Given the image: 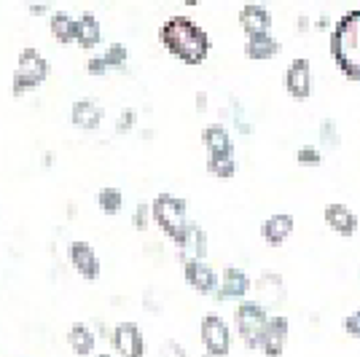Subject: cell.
I'll return each mask as SVG.
<instances>
[{
    "instance_id": "7c38bea8",
    "label": "cell",
    "mask_w": 360,
    "mask_h": 357,
    "mask_svg": "<svg viewBox=\"0 0 360 357\" xmlns=\"http://www.w3.org/2000/svg\"><path fill=\"white\" fill-rule=\"evenodd\" d=\"M250 277H248V271L240 266H226L224 274H221V285H218V293L215 298L218 301H245L248 293H250Z\"/></svg>"
},
{
    "instance_id": "83f0119b",
    "label": "cell",
    "mask_w": 360,
    "mask_h": 357,
    "mask_svg": "<svg viewBox=\"0 0 360 357\" xmlns=\"http://www.w3.org/2000/svg\"><path fill=\"white\" fill-rule=\"evenodd\" d=\"M296 162H299L301 167H320L323 153H320L315 145H301V148L296 150Z\"/></svg>"
},
{
    "instance_id": "4fadbf2b",
    "label": "cell",
    "mask_w": 360,
    "mask_h": 357,
    "mask_svg": "<svg viewBox=\"0 0 360 357\" xmlns=\"http://www.w3.org/2000/svg\"><path fill=\"white\" fill-rule=\"evenodd\" d=\"M105 121V108L91 100V97H84V100H75L73 108H70V124L84 129V132H94L100 129Z\"/></svg>"
},
{
    "instance_id": "9a60e30c",
    "label": "cell",
    "mask_w": 360,
    "mask_h": 357,
    "mask_svg": "<svg viewBox=\"0 0 360 357\" xmlns=\"http://www.w3.org/2000/svg\"><path fill=\"white\" fill-rule=\"evenodd\" d=\"M202 143L207 148V159H234V140L224 124H207L202 129Z\"/></svg>"
},
{
    "instance_id": "e575fe53",
    "label": "cell",
    "mask_w": 360,
    "mask_h": 357,
    "mask_svg": "<svg viewBox=\"0 0 360 357\" xmlns=\"http://www.w3.org/2000/svg\"><path fill=\"white\" fill-rule=\"evenodd\" d=\"M207 110V91H196V113Z\"/></svg>"
},
{
    "instance_id": "f546056e",
    "label": "cell",
    "mask_w": 360,
    "mask_h": 357,
    "mask_svg": "<svg viewBox=\"0 0 360 357\" xmlns=\"http://www.w3.org/2000/svg\"><path fill=\"white\" fill-rule=\"evenodd\" d=\"M153 221V215H150V205H137V209L132 212V226H135L137 231H146Z\"/></svg>"
},
{
    "instance_id": "ba28073f",
    "label": "cell",
    "mask_w": 360,
    "mask_h": 357,
    "mask_svg": "<svg viewBox=\"0 0 360 357\" xmlns=\"http://www.w3.org/2000/svg\"><path fill=\"white\" fill-rule=\"evenodd\" d=\"M119 357H146V336L137 323H119L108 336Z\"/></svg>"
},
{
    "instance_id": "277c9868",
    "label": "cell",
    "mask_w": 360,
    "mask_h": 357,
    "mask_svg": "<svg viewBox=\"0 0 360 357\" xmlns=\"http://www.w3.org/2000/svg\"><path fill=\"white\" fill-rule=\"evenodd\" d=\"M46 78H49V60L38 48H32V46L22 48L19 60H16L14 78H11V97L22 100L25 94H30L41 84H46Z\"/></svg>"
},
{
    "instance_id": "9c48e42d",
    "label": "cell",
    "mask_w": 360,
    "mask_h": 357,
    "mask_svg": "<svg viewBox=\"0 0 360 357\" xmlns=\"http://www.w3.org/2000/svg\"><path fill=\"white\" fill-rule=\"evenodd\" d=\"M68 261H70V266H73L86 283H97L100 274H103V264H100V258L94 253V247H91L89 242H84V239H73V242L68 245Z\"/></svg>"
},
{
    "instance_id": "484cf974",
    "label": "cell",
    "mask_w": 360,
    "mask_h": 357,
    "mask_svg": "<svg viewBox=\"0 0 360 357\" xmlns=\"http://www.w3.org/2000/svg\"><path fill=\"white\" fill-rule=\"evenodd\" d=\"M317 134H320V143H323L326 148H339V143H342V134H339V129H336V121L333 119L320 121Z\"/></svg>"
},
{
    "instance_id": "8fae6325",
    "label": "cell",
    "mask_w": 360,
    "mask_h": 357,
    "mask_svg": "<svg viewBox=\"0 0 360 357\" xmlns=\"http://www.w3.org/2000/svg\"><path fill=\"white\" fill-rule=\"evenodd\" d=\"M288 333H290V320L285 314H269V323L261 333V344L258 349L266 357H283L288 344Z\"/></svg>"
},
{
    "instance_id": "d6a6232c",
    "label": "cell",
    "mask_w": 360,
    "mask_h": 357,
    "mask_svg": "<svg viewBox=\"0 0 360 357\" xmlns=\"http://www.w3.org/2000/svg\"><path fill=\"white\" fill-rule=\"evenodd\" d=\"M345 333L352 339H360V309L358 312H349L345 317Z\"/></svg>"
},
{
    "instance_id": "8d00e7d4",
    "label": "cell",
    "mask_w": 360,
    "mask_h": 357,
    "mask_svg": "<svg viewBox=\"0 0 360 357\" xmlns=\"http://www.w3.org/2000/svg\"><path fill=\"white\" fill-rule=\"evenodd\" d=\"M328 27H330V19H328L326 14H323V16H320V19L315 22V30H328Z\"/></svg>"
},
{
    "instance_id": "4316f807",
    "label": "cell",
    "mask_w": 360,
    "mask_h": 357,
    "mask_svg": "<svg viewBox=\"0 0 360 357\" xmlns=\"http://www.w3.org/2000/svg\"><path fill=\"white\" fill-rule=\"evenodd\" d=\"M103 57H105V62L110 65V70H113V67H119L121 70V67L127 65V60H129V51H127V46L124 44H110Z\"/></svg>"
},
{
    "instance_id": "5bb4252c",
    "label": "cell",
    "mask_w": 360,
    "mask_h": 357,
    "mask_svg": "<svg viewBox=\"0 0 360 357\" xmlns=\"http://www.w3.org/2000/svg\"><path fill=\"white\" fill-rule=\"evenodd\" d=\"M323 221H326V226H328L330 231H336L339 237H345V239L355 237V231H358V215L347 207V205H342V202L326 205Z\"/></svg>"
},
{
    "instance_id": "d6986e66",
    "label": "cell",
    "mask_w": 360,
    "mask_h": 357,
    "mask_svg": "<svg viewBox=\"0 0 360 357\" xmlns=\"http://www.w3.org/2000/svg\"><path fill=\"white\" fill-rule=\"evenodd\" d=\"M283 51V44L271 35V32H261V35H248L245 41V57L253 62L274 60Z\"/></svg>"
},
{
    "instance_id": "5b68a950",
    "label": "cell",
    "mask_w": 360,
    "mask_h": 357,
    "mask_svg": "<svg viewBox=\"0 0 360 357\" xmlns=\"http://www.w3.org/2000/svg\"><path fill=\"white\" fill-rule=\"evenodd\" d=\"M266 323H269V309L261 301L245 298V301L237 304V309H234V330H237V336H240L248 349H258Z\"/></svg>"
},
{
    "instance_id": "1f68e13d",
    "label": "cell",
    "mask_w": 360,
    "mask_h": 357,
    "mask_svg": "<svg viewBox=\"0 0 360 357\" xmlns=\"http://www.w3.org/2000/svg\"><path fill=\"white\" fill-rule=\"evenodd\" d=\"M231 108H234V126L240 134H253V124H248L245 113H242V105L237 100H231Z\"/></svg>"
},
{
    "instance_id": "60d3db41",
    "label": "cell",
    "mask_w": 360,
    "mask_h": 357,
    "mask_svg": "<svg viewBox=\"0 0 360 357\" xmlns=\"http://www.w3.org/2000/svg\"><path fill=\"white\" fill-rule=\"evenodd\" d=\"M261 3H269V0H261Z\"/></svg>"
},
{
    "instance_id": "d590c367",
    "label": "cell",
    "mask_w": 360,
    "mask_h": 357,
    "mask_svg": "<svg viewBox=\"0 0 360 357\" xmlns=\"http://www.w3.org/2000/svg\"><path fill=\"white\" fill-rule=\"evenodd\" d=\"M167 349L172 352V357H188V352H186L178 342H167Z\"/></svg>"
},
{
    "instance_id": "ac0fdd59",
    "label": "cell",
    "mask_w": 360,
    "mask_h": 357,
    "mask_svg": "<svg viewBox=\"0 0 360 357\" xmlns=\"http://www.w3.org/2000/svg\"><path fill=\"white\" fill-rule=\"evenodd\" d=\"M240 27L245 35H261L271 32V14L264 3H248L240 8Z\"/></svg>"
},
{
    "instance_id": "2e32d148",
    "label": "cell",
    "mask_w": 360,
    "mask_h": 357,
    "mask_svg": "<svg viewBox=\"0 0 360 357\" xmlns=\"http://www.w3.org/2000/svg\"><path fill=\"white\" fill-rule=\"evenodd\" d=\"M253 290L266 309L280 306L285 301V283H283V274H277V271H261L258 280L253 283Z\"/></svg>"
},
{
    "instance_id": "74e56055",
    "label": "cell",
    "mask_w": 360,
    "mask_h": 357,
    "mask_svg": "<svg viewBox=\"0 0 360 357\" xmlns=\"http://www.w3.org/2000/svg\"><path fill=\"white\" fill-rule=\"evenodd\" d=\"M30 11L35 16H41V14H46V6H41V3H35V6H30Z\"/></svg>"
},
{
    "instance_id": "f1b7e54d",
    "label": "cell",
    "mask_w": 360,
    "mask_h": 357,
    "mask_svg": "<svg viewBox=\"0 0 360 357\" xmlns=\"http://www.w3.org/2000/svg\"><path fill=\"white\" fill-rule=\"evenodd\" d=\"M108 70H110V65L105 62L103 54H94V57L86 60V73H89L91 78H105Z\"/></svg>"
},
{
    "instance_id": "ab89813d",
    "label": "cell",
    "mask_w": 360,
    "mask_h": 357,
    "mask_svg": "<svg viewBox=\"0 0 360 357\" xmlns=\"http://www.w3.org/2000/svg\"><path fill=\"white\" fill-rule=\"evenodd\" d=\"M97 357H113V355H108V352H103V355H97Z\"/></svg>"
},
{
    "instance_id": "44dd1931",
    "label": "cell",
    "mask_w": 360,
    "mask_h": 357,
    "mask_svg": "<svg viewBox=\"0 0 360 357\" xmlns=\"http://www.w3.org/2000/svg\"><path fill=\"white\" fill-rule=\"evenodd\" d=\"M68 346L73 349L78 357H89L94 355V346H97V333L84 323H75L68 330Z\"/></svg>"
},
{
    "instance_id": "ffe728a7",
    "label": "cell",
    "mask_w": 360,
    "mask_h": 357,
    "mask_svg": "<svg viewBox=\"0 0 360 357\" xmlns=\"http://www.w3.org/2000/svg\"><path fill=\"white\" fill-rule=\"evenodd\" d=\"M49 30H51L57 44H75L78 41V19H73L68 11H54L49 19Z\"/></svg>"
},
{
    "instance_id": "7402d4cb",
    "label": "cell",
    "mask_w": 360,
    "mask_h": 357,
    "mask_svg": "<svg viewBox=\"0 0 360 357\" xmlns=\"http://www.w3.org/2000/svg\"><path fill=\"white\" fill-rule=\"evenodd\" d=\"M75 44L81 46V48H97V46L103 44V27H100V19L94 14H81L78 16V41Z\"/></svg>"
},
{
    "instance_id": "603a6c76",
    "label": "cell",
    "mask_w": 360,
    "mask_h": 357,
    "mask_svg": "<svg viewBox=\"0 0 360 357\" xmlns=\"http://www.w3.org/2000/svg\"><path fill=\"white\" fill-rule=\"evenodd\" d=\"M183 258H202V261H207V231L199 223H191L188 242H186V247L180 250V261H183Z\"/></svg>"
},
{
    "instance_id": "8992f818",
    "label": "cell",
    "mask_w": 360,
    "mask_h": 357,
    "mask_svg": "<svg viewBox=\"0 0 360 357\" xmlns=\"http://www.w3.org/2000/svg\"><path fill=\"white\" fill-rule=\"evenodd\" d=\"M202 346L210 357H229L231 352V327L221 314L207 312L199 323Z\"/></svg>"
},
{
    "instance_id": "836d02e7",
    "label": "cell",
    "mask_w": 360,
    "mask_h": 357,
    "mask_svg": "<svg viewBox=\"0 0 360 357\" xmlns=\"http://www.w3.org/2000/svg\"><path fill=\"white\" fill-rule=\"evenodd\" d=\"M309 27H312V19L307 14H299V19H296V30L304 35V32H309Z\"/></svg>"
},
{
    "instance_id": "3957f363",
    "label": "cell",
    "mask_w": 360,
    "mask_h": 357,
    "mask_svg": "<svg viewBox=\"0 0 360 357\" xmlns=\"http://www.w3.org/2000/svg\"><path fill=\"white\" fill-rule=\"evenodd\" d=\"M150 215H153V223L165 231V237L178 250H183L188 242V231H191L186 199H180L175 194H156L150 202Z\"/></svg>"
},
{
    "instance_id": "cb8c5ba5",
    "label": "cell",
    "mask_w": 360,
    "mask_h": 357,
    "mask_svg": "<svg viewBox=\"0 0 360 357\" xmlns=\"http://www.w3.org/2000/svg\"><path fill=\"white\" fill-rule=\"evenodd\" d=\"M97 207L103 209V215H108V218L119 215L124 207V194H121L119 186H103L97 191Z\"/></svg>"
},
{
    "instance_id": "52a82bcc",
    "label": "cell",
    "mask_w": 360,
    "mask_h": 357,
    "mask_svg": "<svg viewBox=\"0 0 360 357\" xmlns=\"http://www.w3.org/2000/svg\"><path fill=\"white\" fill-rule=\"evenodd\" d=\"M183 280L199 296L218 293V285H221L218 271L207 261H202V258H183Z\"/></svg>"
},
{
    "instance_id": "30bf717a",
    "label": "cell",
    "mask_w": 360,
    "mask_h": 357,
    "mask_svg": "<svg viewBox=\"0 0 360 357\" xmlns=\"http://www.w3.org/2000/svg\"><path fill=\"white\" fill-rule=\"evenodd\" d=\"M285 91L296 103L312 97V62L307 57H296L285 67Z\"/></svg>"
},
{
    "instance_id": "f35d334b",
    "label": "cell",
    "mask_w": 360,
    "mask_h": 357,
    "mask_svg": "<svg viewBox=\"0 0 360 357\" xmlns=\"http://www.w3.org/2000/svg\"><path fill=\"white\" fill-rule=\"evenodd\" d=\"M180 3H183V6H199L202 0H180Z\"/></svg>"
},
{
    "instance_id": "d4e9b609",
    "label": "cell",
    "mask_w": 360,
    "mask_h": 357,
    "mask_svg": "<svg viewBox=\"0 0 360 357\" xmlns=\"http://www.w3.org/2000/svg\"><path fill=\"white\" fill-rule=\"evenodd\" d=\"M207 172L218 180H231L237 175V159H207Z\"/></svg>"
},
{
    "instance_id": "4dcf8cb0",
    "label": "cell",
    "mask_w": 360,
    "mask_h": 357,
    "mask_svg": "<svg viewBox=\"0 0 360 357\" xmlns=\"http://www.w3.org/2000/svg\"><path fill=\"white\" fill-rule=\"evenodd\" d=\"M135 121H137V110H132V108H127V110H121L119 124H116V132H119V134L132 132V129H135Z\"/></svg>"
},
{
    "instance_id": "6da1fadb",
    "label": "cell",
    "mask_w": 360,
    "mask_h": 357,
    "mask_svg": "<svg viewBox=\"0 0 360 357\" xmlns=\"http://www.w3.org/2000/svg\"><path fill=\"white\" fill-rule=\"evenodd\" d=\"M159 41H162L169 57H175L178 62L188 65V67L205 65L212 48L210 35L202 30L194 19H188L183 14L169 16L159 27Z\"/></svg>"
},
{
    "instance_id": "e0dca14e",
    "label": "cell",
    "mask_w": 360,
    "mask_h": 357,
    "mask_svg": "<svg viewBox=\"0 0 360 357\" xmlns=\"http://www.w3.org/2000/svg\"><path fill=\"white\" fill-rule=\"evenodd\" d=\"M293 228H296L293 215L277 212V215H271V218H266V221L261 223V239H264L269 247H283L288 242V237L293 234Z\"/></svg>"
},
{
    "instance_id": "7a4b0ae2",
    "label": "cell",
    "mask_w": 360,
    "mask_h": 357,
    "mask_svg": "<svg viewBox=\"0 0 360 357\" xmlns=\"http://www.w3.org/2000/svg\"><path fill=\"white\" fill-rule=\"evenodd\" d=\"M328 51L347 81L360 84V8L336 19L328 35Z\"/></svg>"
}]
</instances>
